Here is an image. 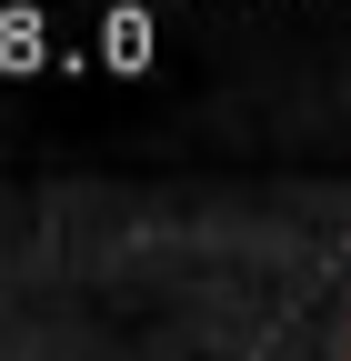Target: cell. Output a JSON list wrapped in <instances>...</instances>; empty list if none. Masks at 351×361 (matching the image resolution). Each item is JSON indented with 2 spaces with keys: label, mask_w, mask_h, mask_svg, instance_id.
I'll return each instance as SVG.
<instances>
[{
  "label": "cell",
  "mask_w": 351,
  "mask_h": 361,
  "mask_svg": "<svg viewBox=\"0 0 351 361\" xmlns=\"http://www.w3.org/2000/svg\"><path fill=\"white\" fill-rule=\"evenodd\" d=\"M91 40H101V71H151V40H161V30H151V11H130V0H121V11H101Z\"/></svg>",
  "instance_id": "1"
},
{
  "label": "cell",
  "mask_w": 351,
  "mask_h": 361,
  "mask_svg": "<svg viewBox=\"0 0 351 361\" xmlns=\"http://www.w3.org/2000/svg\"><path fill=\"white\" fill-rule=\"evenodd\" d=\"M51 51H61V30L40 11H0V71H40Z\"/></svg>",
  "instance_id": "2"
}]
</instances>
